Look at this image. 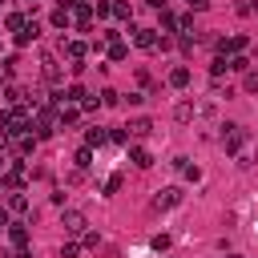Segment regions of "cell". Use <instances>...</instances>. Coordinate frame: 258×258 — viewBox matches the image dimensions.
Here are the masks:
<instances>
[{
	"label": "cell",
	"instance_id": "cell-28",
	"mask_svg": "<svg viewBox=\"0 0 258 258\" xmlns=\"http://www.w3.org/2000/svg\"><path fill=\"white\" fill-rule=\"evenodd\" d=\"M60 258H81V246H77V242H64V246H60Z\"/></svg>",
	"mask_w": 258,
	"mask_h": 258
},
{
	"label": "cell",
	"instance_id": "cell-10",
	"mask_svg": "<svg viewBox=\"0 0 258 258\" xmlns=\"http://www.w3.org/2000/svg\"><path fill=\"white\" fill-rule=\"evenodd\" d=\"M8 214H28V198H24L20 189L8 194Z\"/></svg>",
	"mask_w": 258,
	"mask_h": 258
},
{
	"label": "cell",
	"instance_id": "cell-32",
	"mask_svg": "<svg viewBox=\"0 0 258 258\" xmlns=\"http://www.w3.org/2000/svg\"><path fill=\"white\" fill-rule=\"evenodd\" d=\"M177 28H181V32H194V12H189V16H177Z\"/></svg>",
	"mask_w": 258,
	"mask_h": 258
},
{
	"label": "cell",
	"instance_id": "cell-11",
	"mask_svg": "<svg viewBox=\"0 0 258 258\" xmlns=\"http://www.w3.org/2000/svg\"><path fill=\"white\" fill-rule=\"evenodd\" d=\"M8 238H12V246L20 250V246H28V230L20 226V222H8Z\"/></svg>",
	"mask_w": 258,
	"mask_h": 258
},
{
	"label": "cell",
	"instance_id": "cell-8",
	"mask_svg": "<svg viewBox=\"0 0 258 258\" xmlns=\"http://www.w3.org/2000/svg\"><path fill=\"white\" fill-rule=\"evenodd\" d=\"M185 85H189V69H185V64L169 69V89H185Z\"/></svg>",
	"mask_w": 258,
	"mask_h": 258
},
{
	"label": "cell",
	"instance_id": "cell-29",
	"mask_svg": "<svg viewBox=\"0 0 258 258\" xmlns=\"http://www.w3.org/2000/svg\"><path fill=\"white\" fill-rule=\"evenodd\" d=\"M101 105H121V93H113V89H105V93H101Z\"/></svg>",
	"mask_w": 258,
	"mask_h": 258
},
{
	"label": "cell",
	"instance_id": "cell-33",
	"mask_svg": "<svg viewBox=\"0 0 258 258\" xmlns=\"http://www.w3.org/2000/svg\"><path fill=\"white\" fill-rule=\"evenodd\" d=\"M185 4H189V12H206L210 8V0H185Z\"/></svg>",
	"mask_w": 258,
	"mask_h": 258
},
{
	"label": "cell",
	"instance_id": "cell-13",
	"mask_svg": "<svg viewBox=\"0 0 258 258\" xmlns=\"http://www.w3.org/2000/svg\"><path fill=\"white\" fill-rule=\"evenodd\" d=\"M73 165H77V169H81V173H85V169H89V165H93V149H89V145H81V149H77V153H73Z\"/></svg>",
	"mask_w": 258,
	"mask_h": 258
},
{
	"label": "cell",
	"instance_id": "cell-30",
	"mask_svg": "<svg viewBox=\"0 0 258 258\" xmlns=\"http://www.w3.org/2000/svg\"><path fill=\"white\" fill-rule=\"evenodd\" d=\"M173 117H177V121H189V117H194V105H177Z\"/></svg>",
	"mask_w": 258,
	"mask_h": 258
},
{
	"label": "cell",
	"instance_id": "cell-17",
	"mask_svg": "<svg viewBox=\"0 0 258 258\" xmlns=\"http://www.w3.org/2000/svg\"><path fill=\"white\" fill-rule=\"evenodd\" d=\"M64 52L69 60H85V40H64Z\"/></svg>",
	"mask_w": 258,
	"mask_h": 258
},
{
	"label": "cell",
	"instance_id": "cell-6",
	"mask_svg": "<svg viewBox=\"0 0 258 258\" xmlns=\"http://www.w3.org/2000/svg\"><path fill=\"white\" fill-rule=\"evenodd\" d=\"M36 36H40V24H36V20H28V24H24V28H20V32H12V40H16V44H20V48H24V44H32V40H36Z\"/></svg>",
	"mask_w": 258,
	"mask_h": 258
},
{
	"label": "cell",
	"instance_id": "cell-23",
	"mask_svg": "<svg viewBox=\"0 0 258 258\" xmlns=\"http://www.w3.org/2000/svg\"><path fill=\"white\" fill-rule=\"evenodd\" d=\"M4 101H8V105H24V89L8 85V89H4Z\"/></svg>",
	"mask_w": 258,
	"mask_h": 258
},
{
	"label": "cell",
	"instance_id": "cell-18",
	"mask_svg": "<svg viewBox=\"0 0 258 258\" xmlns=\"http://www.w3.org/2000/svg\"><path fill=\"white\" fill-rule=\"evenodd\" d=\"M226 69H230V56H226V52H218V56L210 60V77H222Z\"/></svg>",
	"mask_w": 258,
	"mask_h": 258
},
{
	"label": "cell",
	"instance_id": "cell-16",
	"mask_svg": "<svg viewBox=\"0 0 258 258\" xmlns=\"http://www.w3.org/2000/svg\"><path fill=\"white\" fill-rule=\"evenodd\" d=\"M73 24V8H56L52 12V28H69Z\"/></svg>",
	"mask_w": 258,
	"mask_h": 258
},
{
	"label": "cell",
	"instance_id": "cell-27",
	"mask_svg": "<svg viewBox=\"0 0 258 258\" xmlns=\"http://www.w3.org/2000/svg\"><path fill=\"white\" fill-rule=\"evenodd\" d=\"M97 242H101V238H97L93 230H85V234H81V246H85V250H97Z\"/></svg>",
	"mask_w": 258,
	"mask_h": 258
},
{
	"label": "cell",
	"instance_id": "cell-14",
	"mask_svg": "<svg viewBox=\"0 0 258 258\" xmlns=\"http://www.w3.org/2000/svg\"><path fill=\"white\" fill-rule=\"evenodd\" d=\"M40 64H44V81H52V85H56V81H60V64H56V56H44Z\"/></svg>",
	"mask_w": 258,
	"mask_h": 258
},
{
	"label": "cell",
	"instance_id": "cell-1",
	"mask_svg": "<svg viewBox=\"0 0 258 258\" xmlns=\"http://www.w3.org/2000/svg\"><path fill=\"white\" fill-rule=\"evenodd\" d=\"M56 125H60V113H56V109H48V105H36V109H32V129H36V137H52Z\"/></svg>",
	"mask_w": 258,
	"mask_h": 258
},
{
	"label": "cell",
	"instance_id": "cell-21",
	"mask_svg": "<svg viewBox=\"0 0 258 258\" xmlns=\"http://www.w3.org/2000/svg\"><path fill=\"white\" fill-rule=\"evenodd\" d=\"M24 24H28V20H24L20 12H12V16H4V28H8V32H20Z\"/></svg>",
	"mask_w": 258,
	"mask_h": 258
},
{
	"label": "cell",
	"instance_id": "cell-24",
	"mask_svg": "<svg viewBox=\"0 0 258 258\" xmlns=\"http://www.w3.org/2000/svg\"><path fill=\"white\" fill-rule=\"evenodd\" d=\"M85 97H89V93H85L81 85H69V93H64V101H73V105H81Z\"/></svg>",
	"mask_w": 258,
	"mask_h": 258
},
{
	"label": "cell",
	"instance_id": "cell-25",
	"mask_svg": "<svg viewBox=\"0 0 258 258\" xmlns=\"http://www.w3.org/2000/svg\"><path fill=\"white\" fill-rule=\"evenodd\" d=\"M161 28H165V32H173V28H177V16H173V12H165V8H161Z\"/></svg>",
	"mask_w": 258,
	"mask_h": 258
},
{
	"label": "cell",
	"instance_id": "cell-5",
	"mask_svg": "<svg viewBox=\"0 0 258 258\" xmlns=\"http://www.w3.org/2000/svg\"><path fill=\"white\" fill-rule=\"evenodd\" d=\"M4 185H8V189H20V185H24V161L4 165Z\"/></svg>",
	"mask_w": 258,
	"mask_h": 258
},
{
	"label": "cell",
	"instance_id": "cell-20",
	"mask_svg": "<svg viewBox=\"0 0 258 258\" xmlns=\"http://www.w3.org/2000/svg\"><path fill=\"white\" fill-rule=\"evenodd\" d=\"M105 141H109L105 129H89V133H85V145H89V149H93V145H105Z\"/></svg>",
	"mask_w": 258,
	"mask_h": 258
},
{
	"label": "cell",
	"instance_id": "cell-35",
	"mask_svg": "<svg viewBox=\"0 0 258 258\" xmlns=\"http://www.w3.org/2000/svg\"><path fill=\"white\" fill-rule=\"evenodd\" d=\"M32 4H36V0H32Z\"/></svg>",
	"mask_w": 258,
	"mask_h": 258
},
{
	"label": "cell",
	"instance_id": "cell-34",
	"mask_svg": "<svg viewBox=\"0 0 258 258\" xmlns=\"http://www.w3.org/2000/svg\"><path fill=\"white\" fill-rule=\"evenodd\" d=\"M0 226H8V210H0Z\"/></svg>",
	"mask_w": 258,
	"mask_h": 258
},
{
	"label": "cell",
	"instance_id": "cell-15",
	"mask_svg": "<svg viewBox=\"0 0 258 258\" xmlns=\"http://www.w3.org/2000/svg\"><path fill=\"white\" fill-rule=\"evenodd\" d=\"M12 141H16V149H20V153H32L40 137H36V133H20V137H12Z\"/></svg>",
	"mask_w": 258,
	"mask_h": 258
},
{
	"label": "cell",
	"instance_id": "cell-2",
	"mask_svg": "<svg viewBox=\"0 0 258 258\" xmlns=\"http://www.w3.org/2000/svg\"><path fill=\"white\" fill-rule=\"evenodd\" d=\"M60 226H64V234H73V238H77V234H85V230H89V218H85L81 210H64Z\"/></svg>",
	"mask_w": 258,
	"mask_h": 258
},
{
	"label": "cell",
	"instance_id": "cell-4",
	"mask_svg": "<svg viewBox=\"0 0 258 258\" xmlns=\"http://www.w3.org/2000/svg\"><path fill=\"white\" fill-rule=\"evenodd\" d=\"M181 202V189L177 185H169V189H157V198H153V210L161 214V210H169V206H177Z\"/></svg>",
	"mask_w": 258,
	"mask_h": 258
},
{
	"label": "cell",
	"instance_id": "cell-31",
	"mask_svg": "<svg viewBox=\"0 0 258 258\" xmlns=\"http://www.w3.org/2000/svg\"><path fill=\"white\" fill-rule=\"evenodd\" d=\"M242 89H246V93H258V73H246V81H242Z\"/></svg>",
	"mask_w": 258,
	"mask_h": 258
},
{
	"label": "cell",
	"instance_id": "cell-12",
	"mask_svg": "<svg viewBox=\"0 0 258 258\" xmlns=\"http://www.w3.org/2000/svg\"><path fill=\"white\" fill-rule=\"evenodd\" d=\"M129 133H133V137H149V133H153V121H149V117H137V121H129Z\"/></svg>",
	"mask_w": 258,
	"mask_h": 258
},
{
	"label": "cell",
	"instance_id": "cell-26",
	"mask_svg": "<svg viewBox=\"0 0 258 258\" xmlns=\"http://www.w3.org/2000/svg\"><path fill=\"white\" fill-rule=\"evenodd\" d=\"M117 189H121V173H109L105 177V194H117Z\"/></svg>",
	"mask_w": 258,
	"mask_h": 258
},
{
	"label": "cell",
	"instance_id": "cell-9",
	"mask_svg": "<svg viewBox=\"0 0 258 258\" xmlns=\"http://www.w3.org/2000/svg\"><path fill=\"white\" fill-rule=\"evenodd\" d=\"M129 161H133L137 169H149V165H153V157H149V149H141V145H133V149H129Z\"/></svg>",
	"mask_w": 258,
	"mask_h": 258
},
{
	"label": "cell",
	"instance_id": "cell-3",
	"mask_svg": "<svg viewBox=\"0 0 258 258\" xmlns=\"http://www.w3.org/2000/svg\"><path fill=\"white\" fill-rule=\"evenodd\" d=\"M242 141H246V129H242V125H226V129H222V145H226V153H238Z\"/></svg>",
	"mask_w": 258,
	"mask_h": 258
},
{
	"label": "cell",
	"instance_id": "cell-19",
	"mask_svg": "<svg viewBox=\"0 0 258 258\" xmlns=\"http://www.w3.org/2000/svg\"><path fill=\"white\" fill-rule=\"evenodd\" d=\"M129 56V44H121V40H109V60H125Z\"/></svg>",
	"mask_w": 258,
	"mask_h": 258
},
{
	"label": "cell",
	"instance_id": "cell-7",
	"mask_svg": "<svg viewBox=\"0 0 258 258\" xmlns=\"http://www.w3.org/2000/svg\"><path fill=\"white\" fill-rule=\"evenodd\" d=\"M133 40L141 44V48H157L161 40H157V28H133Z\"/></svg>",
	"mask_w": 258,
	"mask_h": 258
},
{
	"label": "cell",
	"instance_id": "cell-22",
	"mask_svg": "<svg viewBox=\"0 0 258 258\" xmlns=\"http://www.w3.org/2000/svg\"><path fill=\"white\" fill-rule=\"evenodd\" d=\"M230 73H250V60H246L242 52H234V56H230Z\"/></svg>",
	"mask_w": 258,
	"mask_h": 258
}]
</instances>
